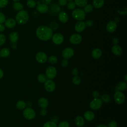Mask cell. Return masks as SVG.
Returning a JSON list of instances; mask_svg holds the SVG:
<instances>
[{"instance_id": "30bf717a", "label": "cell", "mask_w": 127, "mask_h": 127, "mask_svg": "<svg viewBox=\"0 0 127 127\" xmlns=\"http://www.w3.org/2000/svg\"><path fill=\"white\" fill-rule=\"evenodd\" d=\"M35 58L36 61L40 64H44L47 61V56L46 54L43 52H39L37 53L36 55Z\"/></svg>"}, {"instance_id": "4316f807", "label": "cell", "mask_w": 127, "mask_h": 127, "mask_svg": "<svg viewBox=\"0 0 127 127\" xmlns=\"http://www.w3.org/2000/svg\"><path fill=\"white\" fill-rule=\"evenodd\" d=\"M10 54V51L8 48H4L0 51V56L2 58L7 57Z\"/></svg>"}, {"instance_id": "9a60e30c", "label": "cell", "mask_w": 127, "mask_h": 127, "mask_svg": "<svg viewBox=\"0 0 127 127\" xmlns=\"http://www.w3.org/2000/svg\"><path fill=\"white\" fill-rule=\"evenodd\" d=\"M59 19L62 23H66L68 20V16L67 14L64 11H61L59 14Z\"/></svg>"}, {"instance_id": "8992f818", "label": "cell", "mask_w": 127, "mask_h": 127, "mask_svg": "<svg viewBox=\"0 0 127 127\" xmlns=\"http://www.w3.org/2000/svg\"><path fill=\"white\" fill-rule=\"evenodd\" d=\"M114 99L117 104H121L123 103L125 100V96L121 91H117L114 94Z\"/></svg>"}, {"instance_id": "94428289", "label": "cell", "mask_w": 127, "mask_h": 127, "mask_svg": "<svg viewBox=\"0 0 127 127\" xmlns=\"http://www.w3.org/2000/svg\"><path fill=\"white\" fill-rule=\"evenodd\" d=\"M13 0V1H19V0Z\"/></svg>"}, {"instance_id": "f5cc1de1", "label": "cell", "mask_w": 127, "mask_h": 127, "mask_svg": "<svg viewBox=\"0 0 127 127\" xmlns=\"http://www.w3.org/2000/svg\"><path fill=\"white\" fill-rule=\"evenodd\" d=\"M113 43L114 45H117L119 43V39L117 37H114L113 39Z\"/></svg>"}, {"instance_id": "ac0fdd59", "label": "cell", "mask_w": 127, "mask_h": 127, "mask_svg": "<svg viewBox=\"0 0 127 127\" xmlns=\"http://www.w3.org/2000/svg\"><path fill=\"white\" fill-rule=\"evenodd\" d=\"M38 103V105L41 108H46L48 106L49 102H48V100L47 99H46L44 97H42L39 99Z\"/></svg>"}, {"instance_id": "2e32d148", "label": "cell", "mask_w": 127, "mask_h": 127, "mask_svg": "<svg viewBox=\"0 0 127 127\" xmlns=\"http://www.w3.org/2000/svg\"><path fill=\"white\" fill-rule=\"evenodd\" d=\"M37 10L38 12L41 13H45L49 10V7L47 4L42 3L39 4L37 6Z\"/></svg>"}, {"instance_id": "db71d44e", "label": "cell", "mask_w": 127, "mask_h": 127, "mask_svg": "<svg viewBox=\"0 0 127 127\" xmlns=\"http://www.w3.org/2000/svg\"><path fill=\"white\" fill-rule=\"evenodd\" d=\"M5 29L4 25L2 23H0V32H3Z\"/></svg>"}, {"instance_id": "5b68a950", "label": "cell", "mask_w": 127, "mask_h": 127, "mask_svg": "<svg viewBox=\"0 0 127 127\" xmlns=\"http://www.w3.org/2000/svg\"><path fill=\"white\" fill-rule=\"evenodd\" d=\"M103 102L102 100L97 98H94L90 103L89 106L90 108L93 110H97L99 109L102 105Z\"/></svg>"}, {"instance_id": "4fadbf2b", "label": "cell", "mask_w": 127, "mask_h": 127, "mask_svg": "<svg viewBox=\"0 0 127 127\" xmlns=\"http://www.w3.org/2000/svg\"><path fill=\"white\" fill-rule=\"evenodd\" d=\"M117 25L116 22L114 21H109L106 25V30L109 33L114 32L117 29Z\"/></svg>"}, {"instance_id": "e0dca14e", "label": "cell", "mask_w": 127, "mask_h": 127, "mask_svg": "<svg viewBox=\"0 0 127 127\" xmlns=\"http://www.w3.org/2000/svg\"><path fill=\"white\" fill-rule=\"evenodd\" d=\"M16 21L12 18H9L6 19L4 21L5 26L8 28H13L16 25Z\"/></svg>"}, {"instance_id": "f1b7e54d", "label": "cell", "mask_w": 127, "mask_h": 127, "mask_svg": "<svg viewBox=\"0 0 127 127\" xmlns=\"http://www.w3.org/2000/svg\"><path fill=\"white\" fill-rule=\"evenodd\" d=\"M26 103L22 100H20L18 101L16 104V106L17 107V108H18L19 110H23L26 107Z\"/></svg>"}, {"instance_id": "5bb4252c", "label": "cell", "mask_w": 127, "mask_h": 127, "mask_svg": "<svg viewBox=\"0 0 127 127\" xmlns=\"http://www.w3.org/2000/svg\"><path fill=\"white\" fill-rule=\"evenodd\" d=\"M85 27L86 25L85 22L82 21H79L75 24L74 29L77 32L80 33L85 29Z\"/></svg>"}, {"instance_id": "7c38bea8", "label": "cell", "mask_w": 127, "mask_h": 127, "mask_svg": "<svg viewBox=\"0 0 127 127\" xmlns=\"http://www.w3.org/2000/svg\"><path fill=\"white\" fill-rule=\"evenodd\" d=\"M82 41V37L78 34H73L72 35L70 38L69 41L70 43L74 45H77L79 44Z\"/></svg>"}, {"instance_id": "d4e9b609", "label": "cell", "mask_w": 127, "mask_h": 127, "mask_svg": "<svg viewBox=\"0 0 127 127\" xmlns=\"http://www.w3.org/2000/svg\"><path fill=\"white\" fill-rule=\"evenodd\" d=\"M104 3V0H93V6L97 9L101 8Z\"/></svg>"}, {"instance_id": "ba28073f", "label": "cell", "mask_w": 127, "mask_h": 127, "mask_svg": "<svg viewBox=\"0 0 127 127\" xmlns=\"http://www.w3.org/2000/svg\"><path fill=\"white\" fill-rule=\"evenodd\" d=\"M44 83V87L47 92H52L55 90L56 85L52 79L47 80Z\"/></svg>"}, {"instance_id": "6125c7cd", "label": "cell", "mask_w": 127, "mask_h": 127, "mask_svg": "<svg viewBox=\"0 0 127 127\" xmlns=\"http://www.w3.org/2000/svg\"><path fill=\"white\" fill-rule=\"evenodd\" d=\"M68 0V1H72L73 0Z\"/></svg>"}, {"instance_id": "d590c367", "label": "cell", "mask_w": 127, "mask_h": 127, "mask_svg": "<svg viewBox=\"0 0 127 127\" xmlns=\"http://www.w3.org/2000/svg\"><path fill=\"white\" fill-rule=\"evenodd\" d=\"M48 60L50 63L52 64H54L57 62L58 59L55 56H51L48 58Z\"/></svg>"}, {"instance_id": "7dc6e473", "label": "cell", "mask_w": 127, "mask_h": 127, "mask_svg": "<svg viewBox=\"0 0 127 127\" xmlns=\"http://www.w3.org/2000/svg\"><path fill=\"white\" fill-rule=\"evenodd\" d=\"M58 2L60 5L64 6L67 3V0H59Z\"/></svg>"}, {"instance_id": "6da1fadb", "label": "cell", "mask_w": 127, "mask_h": 127, "mask_svg": "<svg viewBox=\"0 0 127 127\" xmlns=\"http://www.w3.org/2000/svg\"><path fill=\"white\" fill-rule=\"evenodd\" d=\"M36 34L38 38L42 41L50 40L53 36L52 30L46 26H40L36 31Z\"/></svg>"}, {"instance_id": "603a6c76", "label": "cell", "mask_w": 127, "mask_h": 127, "mask_svg": "<svg viewBox=\"0 0 127 127\" xmlns=\"http://www.w3.org/2000/svg\"><path fill=\"white\" fill-rule=\"evenodd\" d=\"M75 124L78 127H82L84 126L85 122L83 117L81 116H77L75 118Z\"/></svg>"}, {"instance_id": "f6af8a7d", "label": "cell", "mask_w": 127, "mask_h": 127, "mask_svg": "<svg viewBox=\"0 0 127 127\" xmlns=\"http://www.w3.org/2000/svg\"><path fill=\"white\" fill-rule=\"evenodd\" d=\"M68 61L67 59H64L61 63V64L63 67H66L68 65Z\"/></svg>"}, {"instance_id": "ee69618b", "label": "cell", "mask_w": 127, "mask_h": 127, "mask_svg": "<svg viewBox=\"0 0 127 127\" xmlns=\"http://www.w3.org/2000/svg\"><path fill=\"white\" fill-rule=\"evenodd\" d=\"M5 21V16L4 14L0 12V23H3Z\"/></svg>"}, {"instance_id": "d6986e66", "label": "cell", "mask_w": 127, "mask_h": 127, "mask_svg": "<svg viewBox=\"0 0 127 127\" xmlns=\"http://www.w3.org/2000/svg\"><path fill=\"white\" fill-rule=\"evenodd\" d=\"M95 117V115L91 111H87L85 112L84 114V119L88 121H92Z\"/></svg>"}, {"instance_id": "c3c4849f", "label": "cell", "mask_w": 127, "mask_h": 127, "mask_svg": "<svg viewBox=\"0 0 127 127\" xmlns=\"http://www.w3.org/2000/svg\"><path fill=\"white\" fill-rule=\"evenodd\" d=\"M47 111L45 108H43L40 111V114L43 117L47 115Z\"/></svg>"}, {"instance_id": "52a82bcc", "label": "cell", "mask_w": 127, "mask_h": 127, "mask_svg": "<svg viewBox=\"0 0 127 127\" xmlns=\"http://www.w3.org/2000/svg\"><path fill=\"white\" fill-rule=\"evenodd\" d=\"M57 69L53 66L48 67L46 70V76L49 79H52L54 78L57 75Z\"/></svg>"}, {"instance_id": "681fc988", "label": "cell", "mask_w": 127, "mask_h": 127, "mask_svg": "<svg viewBox=\"0 0 127 127\" xmlns=\"http://www.w3.org/2000/svg\"><path fill=\"white\" fill-rule=\"evenodd\" d=\"M92 96L94 98H97L99 97V93L97 91H94L92 93Z\"/></svg>"}, {"instance_id": "4dcf8cb0", "label": "cell", "mask_w": 127, "mask_h": 127, "mask_svg": "<svg viewBox=\"0 0 127 127\" xmlns=\"http://www.w3.org/2000/svg\"><path fill=\"white\" fill-rule=\"evenodd\" d=\"M38 81L41 83H44L47 80V77L43 74H40L37 76Z\"/></svg>"}, {"instance_id": "bcb514c9", "label": "cell", "mask_w": 127, "mask_h": 127, "mask_svg": "<svg viewBox=\"0 0 127 127\" xmlns=\"http://www.w3.org/2000/svg\"><path fill=\"white\" fill-rule=\"evenodd\" d=\"M85 23L86 26H87L88 27H91L93 25V21L91 20H87Z\"/></svg>"}, {"instance_id": "91938a15", "label": "cell", "mask_w": 127, "mask_h": 127, "mask_svg": "<svg viewBox=\"0 0 127 127\" xmlns=\"http://www.w3.org/2000/svg\"><path fill=\"white\" fill-rule=\"evenodd\" d=\"M36 3H37L38 4H40V1H38L37 2H36Z\"/></svg>"}, {"instance_id": "9f6ffc18", "label": "cell", "mask_w": 127, "mask_h": 127, "mask_svg": "<svg viewBox=\"0 0 127 127\" xmlns=\"http://www.w3.org/2000/svg\"><path fill=\"white\" fill-rule=\"evenodd\" d=\"M11 47L13 49H15L17 48V45L15 43H13V44L11 45Z\"/></svg>"}, {"instance_id": "b9f144b4", "label": "cell", "mask_w": 127, "mask_h": 127, "mask_svg": "<svg viewBox=\"0 0 127 127\" xmlns=\"http://www.w3.org/2000/svg\"><path fill=\"white\" fill-rule=\"evenodd\" d=\"M5 41V37L2 34H0V46L3 45Z\"/></svg>"}, {"instance_id": "f546056e", "label": "cell", "mask_w": 127, "mask_h": 127, "mask_svg": "<svg viewBox=\"0 0 127 127\" xmlns=\"http://www.w3.org/2000/svg\"><path fill=\"white\" fill-rule=\"evenodd\" d=\"M13 8L16 10L20 11L23 9V5L20 2H15L13 4Z\"/></svg>"}, {"instance_id": "f907efd6", "label": "cell", "mask_w": 127, "mask_h": 127, "mask_svg": "<svg viewBox=\"0 0 127 127\" xmlns=\"http://www.w3.org/2000/svg\"><path fill=\"white\" fill-rule=\"evenodd\" d=\"M71 72H72V73L73 75L76 76V75H77L78 74V70H77V68H74L72 70Z\"/></svg>"}, {"instance_id": "cb8c5ba5", "label": "cell", "mask_w": 127, "mask_h": 127, "mask_svg": "<svg viewBox=\"0 0 127 127\" xmlns=\"http://www.w3.org/2000/svg\"><path fill=\"white\" fill-rule=\"evenodd\" d=\"M127 84L126 82H121L118 83L116 87V90L117 91H124L127 89Z\"/></svg>"}, {"instance_id": "3957f363", "label": "cell", "mask_w": 127, "mask_h": 127, "mask_svg": "<svg viewBox=\"0 0 127 127\" xmlns=\"http://www.w3.org/2000/svg\"><path fill=\"white\" fill-rule=\"evenodd\" d=\"M72 16L74 19L78 21H82L85 18V12L81 9L76 8L72 12Z\"/></svg>"}, {"instance_id": "680465c9", "label": "cell", "mask_w": 127, "mask_h": 127, "mask_svg": "<svg viewBox=\"0 0 127 127\" xmlns=\"http://www.w3.org/2000/svg\"><path fill=\"white\" fill-rule=\"evenodd\" d=\"M125 82H127V74H126L125 76Z\"/></svg>"}, {"instance_id": "d6a6232c", "label": "cell", "mask_w": 127, "mask_h": 127, "mask_svg": "<svg viewBox=\"0 0 127 127\" xmlns=\"http://www.w3.org/2000/svg\"><path fill=\"white\" fill-rule=\"evenodd\" d=\"M101 100L103 102L108 103V102H110V101L111 100V98H110V96L109 95H108V94H104V95H102Z\"/></svg>"}, {"instance_id": "8fae6325", "label": "cell", "mask_w": 127, "mask_h": 127, "mask_svg": "<svg viewBox=\"0 0 127 127\" xmlns=\"http://www.w3.org/2000/svg\"><path fill=\"white\" fill-rule=\"evenodd\" d=\"M52 38L53 43L56 45L61 44L64 41V36L62 34L59 33L55 34Z\"/></svg>"}, {"instance_id": "83f0119b", "label": "cell", "mask_w": 127, "mask_h": 127, "mask_svg": "<svg viewBox=\"0 0 127 127\" xmlns=\"http://www.w3.org/2000/svg\"><path fill=\"white\" fill-rule=\"evenodd\" d=\"M75 5L79 7H83L87 4L88 0H74Z\"/></svg>"}, {"instance_id": "9c48e42d", "label": "cell", "mask_w": 127, "mask_h": 127, "mask_svg": "<svg viewBox=\"0 0 127 127\" xmlns=\"http://www.w3.org/2000/svg\"><path fill=\"white\" fill-rule=\"evenodd\" d=\"M74 55L73 50L70 47L65 48L62 52V56L64 59H68L71 58Z\"/></svg>"}, {"instance_id": "277c9868", "label": "cell", "mask_w": 127, "mask_h": 127, "mask_svg": "<svg viewBox=\"0 0 127 127\" xmlns=\"http://www.w3.org/2000/svg\"><path fill=\"white\" fill-rule=\"evenodd\" d=\"M23 115L26 119L31 120L35 117L36 113L33 109L30 107H27L24 109L23 112Z\"/></svg>"}, {"instance_id": "11a10c76", "label": "cell", "mask_w": 127, "mask_h": 127, "mask_svg": "<svg viewBox=\"0 0 127 127\" xmlns=\"http://www.w3.org/2000/svg\"><path fill=\"white\" fill-rule=\"evenodd\" d=\"M3 76V72L2 70V69H1L0 68V79H1Z\"/></svg>"}, {"instance_id": "ab89813d", "label": "cell", "mask_w": 127, "mask_h": 127, "mask_svg": "<svg viewBox=\"0 0 127 127\" xmlns=\"http://www.w3.org/2000/svg\"><path fill=\"white\" fill-rule=\"evenodd\" d=\"M8 0H0V8L4 7L7 5Z\"/></svg>"}, {"instance_id": "7402d4cb", "label": "cell", "mask_w": 127, "mask_h": 127, "mask_svg": "<svg viewBox=\"0 0 127 127\" xmlns=\"http://www.w3.org/2000/svg\"><path fill=\"white\" fill-rule=\"evenodd\" d=\"M102 51L100 49L96 48L94 49L91 53V55L94 59H97L100 58L102 56Z\"/></svg>"}, {"instance_id": "74e56055", "label": "cell", "mask_w": 127, "mask_h": 127, "mask_svg": "<svg viewBox=\"0 0 127 127\" xmlns=\"http://www.w3.org/2000/svg\"><path fill=\"white\" fill-rule=\"evenodd\" d=\"M67 8L70 9V10H72L74 9L75 7V4L74 2H73L72 1L69 2L67 4Z\"/></svg>"}, {"instance_id": "f35d334b", "label": "cell", "mask_w": 127, "mask_h": 127, "mask_svg": "<svg viewBox=\"0 0 127 127\" xmlns=\"http://www.w3.org/2000/svg\"><path fill=\"white\" fill-rule=\"evenodd\" d=\"M57 127H69V124L66 121H62L59 124Z\"/></svg>"}, {"instance_id": "816d5d0a", "label": "cell", "mask_w": 127, "mask_h": 127, "mask_svg": "<svg viewBox=\"0 0 127 127\" xmlns=\"http://www.w3.org/2000/svg\"><path fill=\"white\" fill-rule=\"evenodd\" d=\"M41 1L43 2V3L47 5L51 3V2H52V0H41Z\"/></svg>"}, {"instance_id": "8d00e7d4", "label": "cell", "mask_w": 127, "mask_h": 127, "mask_svg": "<svg viewBox=\"0 0 127 127\" xmlns=\"http://www.w3.org/2000/svg\"><path fill=\"white\" fill-rule=\"evenodd\" d=\"M72 82L74 85H78L81 82V79L78 76H75L72 79Z\"/></svg>"}, {"instance_id": "1f68e13d", "label": "cell", "mask_w": 127, "mask_h": 127, "mask_svg": "<svg viewBox=\"0 0 127 127\" xmlns=\"http://www.w3.org/2000/svg\"><path fill=\"white\" fill-rule=\"evenodd\" d=\"M43 127H57V125L54 122L49 121L46 122L44 124Z\"/></svg>"}, {"instance_id": "836d02e7", "label": "cell", "mask_w": 127, "mask_h": 127, "mask_svg": "<svg viewBox=\"0 0 127 127\" xmlns=\"http://www.w3.org/2000/svg\"><path fill=\"white\" fill-rule=\"evenodd\" d=\"M93 10V6L90 4H87L84 6V11L85 12L89 13Z\"/></svg>"}, {"instance_id": "7a4b0ae2", "label": "cell", "mask_w": 127, "mask_h": 127, "mask_svg": "<svg viewBox=\"0 0 127 127\" xmlns=\"http://www.w3.org/2000/svg\"><path fill=\"white\" fill-rule=\"evenodd\" d=\"M15 19V21L18 24H24L27 22L29 19V15L26 11L21 10L16 14Z\"/></svg>"}, {"instance_id": "ffe728a7", "label": "cell", "mask_w": 127, "mask_h": 127, "mask_svg": "<svg viewBox=\"0 0 127 127\" xmlns=\"http://www.w3.org/2000/svg\"><path fill=\"white\" fill-rule=\"evenodd\" d=\"M113 53L116 56H120L122 54V49L120 46L117 45H115L112 48Z\"/></svg>"}, {"instance_id": "7bdbcfd3", "label": "cell", "mask_w": 127, "mask_h": 127, "mask_svg": "<svg viewBox=\"0 0 127 127\" xmlns=\"http://www.w3.org/2000/svg\"><path fill=\"white\" fill-rule=\"evenodd\" d=\"M117 123L115 121H111L108 125V127H117Z\"/></svg>"}, {"instance_id": "e575fe53", "label": "cell", "mask_w": 127, "mask_h": 127, "mask_svg": "<svg viewBox=\"0 0 127 127\" xmlns=\"http://www.w3.org/2000/svg\"><path fill=\"white\" fill-rule=\"evenodd\" d=\"M36 4V2L34 0H28L27 1V5L30 8L35 7Z\"/></svg>"}, {"instance_id": "44dd1931", "label": "cell", "mask_w": 127, "mask_h": 127, "mask_svg": "<svg viewBox=\"0 0 127 127\" xmlns=\"http://www.w3.org/2000/svg\"><path fill=\"white\" fill-rule=\"evenodd\" d=\"M61 10V7L59 5L56 3L53 4L50 9V12L52 14H57L59 13Z\"/></svg>"}, {"instance_id": "60d3db41", "label": "cell", "mask_w": 127, "mask_h": 127, "mask_svg": "<svg viewBox=\"0 0 127 127\" xmlns=\"http://www.w3.org/2000/svg\"><path fill=\"white\" fill-rule=\"evenodd\" d=\"M58 27V23L56 22H52L51 23H50V28L52 29V30H56L57 29Z\"/></svg>"}, {"instance_id": "6f0895ef", "label": "cell", "mask_w": 127, "mask_h": 127, "mask_svg": "<svg viewBox=\"0 0 127 127\" xmlns=\"http://www.w3.org/2000/svg\"><path fill=\"white\" fill-rule=\"evenodd\" d=\"M96 127H108L107 126L105 125H103V124H101L99 125L98 126H97Z\"/></svg>"}, {"instance_id": "484cf974", "label": "cell", "mask_w": 127, "mask_h": 127, "mask_svg": "<svg viewBox=\"0 0 127 127\" xmlns=\"http://www.w3.org/2000/svg\"><path fill=\"white\" fill-rule=\"evenodd\" d=\"M18 39V35L15 32L11 33L9 35V40L12 43H15Z\"/></svg>"}]
</instances>
